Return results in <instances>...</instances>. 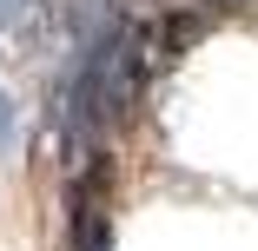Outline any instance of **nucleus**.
Returning <instances> with one entry per match:
<instances>
[{
  "label": "nucleus",
  "instance_id": "obj_1",
  "mask_svg": "<svg viewBox=\"0 0 258 251\" xmlns=\"http://www.w3.org/2000/svg\"><path fill=\"white\" fill-rule=\"evenodd\" d=\"M73 251H113V225H106V205H99L93 179L73 192Z\"/></svg>",
  "mask_w": 258,
  "mask_h": 251
},
{
  "label": "nucleus",
  "instance_id": "obj_2",
  "mask_svg": "<svg viewBox=\"0 0 258 251\" xmlns=\"http://www.w3.org/2000/svg\"><path fill=\"white\" fill-rule=\"evenodd\" d=\"M14 132H20V106H14V93L0 86V145H14Z\"/></svg>",
  "mask_w": 258,
  "mask_h": 251
},
{
  "label": "nucleus",
  "instance_id": "obj_3",
  "mask_svg": "<svg viewBox=\"0 0 258 251\" xmlns=\"http://www.w3.org/2000/svg\"><path fill=\"white\" fill-rule=\"evenodd\" d=\"M14 14H20V0H0V20H14Z\"/></svg>",
  "mask_w": 258,
  "mask_h": 251
},
{
  "label": "nucleus",
  "instance_id": "obj_4",
  "mask_svg": "<svg viewBox=\"0 0 258 251\" xmlns=\"http://www.w3.org/2000/svg\"><path fill=\"white\" fill-rule=\"evenodd\" d=\"M205 7H245V0H205Z\"/></svg>",
  "mask_w": 258,
  "mask_h": 251
}]
</instances>
